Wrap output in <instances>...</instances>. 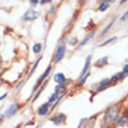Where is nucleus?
I'll list each match as a JSON object with an SVG mask.
<instances>
[{"label":"nucleus","mask_w":128,"mask_h":128,"mask_svg":"<svg viewBox=\"0 0 128 128\" xmlns=\"http://www.w3.org/2000/svg\"><path fill=\"white\" fill-rule=\"evenodd\" d=\"M65 44H62L61 47H58L56 50V57H55V64L58 63L63 57H64V54H65Z\"/></svg>","instance_id":"1"},{"label":"nucleus","mask_w":128,"mask_h":128,"mask_svg":"<svg viewBox=\"0 0 128 128\" xmlns=\"http://www.w3.org/2000/svg\"><path fill=\"white\" fill-rule=\"evenodd\" d=\"M77 43V37H72L71 40L69 41V44H71V45H75Z\"/></svg>","instance_id":"19"},{"label":"nucleus","mask_w":128,"mask_h":128,"mask_svg":"<svg viewBox=\"0 0 128 128\" xmlns=\"http://www.w3.org/2000/svg\"><path fill=\"white\" fill-rule=\"evenodd\" d=\"M51 0H41V4H45V2H50Z\"/></svg>","instance_id":"25"},{"label":"nucleus","mask_w":128,"mask_h":128,"mask_svg":"<svg viewBox=\"0 0 128 128\" xmlns=\"http://www.w3.org/2000/svg\"><path fill=\"white\" fill-rule=\"evenodd\" d=\"M40 61H41V58H39V59L36 61V63L34 64V66L31 68V70H30V72H29V76H28V77H30V76H31V75L34 73V71H35V69L37 68V65H39V63H40Z\"/></svg>","instance_id":"15"},{"label":"nucleus","mask_w":128,"mask_h":128,"mask_svg":"<svg viewBox=\"0 0 128 128\" xmlns=\"http://www.w3.org/2000/svg\"><path fill=\"white\" fill-rule=\"evenodd\" d=\"M118 112H119V110H118L116 107H113V108H111V110H108V111H107L106 118H107L110 121L114 122V121L116 120V118H118Z\"/></svg>","instance_id":"2"},{"label":"nucleus","mask_w":128,"mask_h":128,"mask_svg":"<svg viewBox=\"0 0 128 128\" xmlns=\"http://www.w3.org/2000/svg\"><path fill=\"white\" fill-rule=\"evenodd\" d=\"M115 40H116V37H112V39H110V40L105 41L104 43H101V45H105V44H108V43H111V42H114Z\"/></svg>","instance_id":"18"},{"label":"nucleus","mask_w":128,"mask_h":128,"mask_svg":"<svg viewBox=\"0 0 128 128\" xmlns=\"http://www.w3.org/2000/svg\"><path fill=\"white\" fill-rule=\"evenodd\" d=\"M41 48H42V47H41V43H36V44L33 47V51H34L35 54H37V53L41 51Z\"/></svg>","instance_id":"13"},{"label":"nucleus","mask_w":128,"mask_h":128,"mask_svg":"<svg viewBox=\"0 0 128 128\" xmlns=\"http://www.w3.org/2000/svg\"><path fill=\"white\" fill-rule=\"evenodd\" d=\"M127 62H128V59H127Z\"/></svg>","instance_id":"33"},{"label":"nucleus","mask_w":128,"mask_h":128,"mask_svg":"<svg viewBox=\"0 0 128 128\" xmlns=\"http://www.w3.org/2000/svg\"><path fill=\"white\" fill-rule=\"evenodd\" d=\"M87 77H88V75H86V76H85V78L80 80V84H82V85H83V84H85V79H86V78H87Z\"/></svg>","instance_id":"23"},{"label":"nucleus","mask_w":128,"mask_h":128,"mask_svg":"<svg viewBox=\"0 0 128 128\" xmlns=\"http://www.w3.org/2000/svg\"><path fill=\"white\" fill-rule=\"evenodd\" d=\"M64 119H65V115H64V114H58L56 118H53V119H51V121H53L55 125H59Z\"/></svg>","instance_id":"7"},{"label":"nucleus","mask_w":128,"mask_h":128,"mask_svg":"<svg viewBox=\"0 0 128 128\" xmlns=\"http://www.w3.org/2000/svg\"><path fill=\"white\" fill-rule=\"evenodd\" d=\"M94 36V31H91V33H88V35L87 36H85V39L80 42V44H79V47H82V45H84V44H86V42L90 40V39H92Z\"/></svg>","instance_id":"10"},{"label":"nucleus","mask_w":128,"mask_h":128,"mask_svg":"<svg viewBox=\"0 0 128 128\" xmlns=\"http://www.w3.org/2000/svg\"><path fill=\"white\" fill-rule=\"evenodd\" d=\"M84 121H85V120H84ZM84 121H80V125H79V127L78 128H82V126L84 125Z\"/></svg>","instance_id":"27"},{"label":"nucleus","mask_w":128,"mask_h":128,"mask_svg":"<svg viewBox=\"0 0 128 128\" xmlns=\"http://www.w3.org/2000/svg\"><path fill=\"white\" fill-rule=\"evenodd\" d=\"M1 121H2V115L0 114V122H1Z\"/></svg>","instance_id":"29"},{"label":"nucleus","mask_w":128,"mask_h":128,"mask_svg":"<svg viewBox=\"0 0 128 128\" xmlns=\"http://www.w3.org/2000/svg\"><path fill=\"white\" fill-rule=\"evenodd\" d=\"M91 58H92V56H87V58H86V62H85V65H84L83 70H82V72H80V77H82L83 75H85V73H86L87 69H88V66H90V61H91Z\"/></svg>","instance_id":"8"},{"label":"nucleus","mask_w":128,"mask_h":128,"mask_svg":"<svg viewBox=\"0 0 128 128\" xmlns=\"http://www.w3.org/2000/svg\"><path fill=\"white\" fill-rule=\"evenodd\" d=\"M64 90H65V88H64L63 85H58L56 88H55V93L58 96V93H59V92H64Z\"/></svg>","instance_id":"16"},{"label":"nucleus","mask_w":128,"mask_h":128,"mask_svg":"<svg viewBox=\"0 0 128 128\" xmlns=\"http://www.w3.org/2000/svg\"><path fill=\"white\" fill-rule=\"evenodd\" d=\"M57 97H58V96H57L56 93H54V94L50 97V99H49V102H53V101H54L55 99H57Z\"/></svg>","instance_id":"20"},{"label":"nucleus","mask_w":128,"mask_h":128,"mask_svg":"<svg viewBox=\"0 0 128 128\" xmlns=\"http://www.w3.org/2000/svg\"><path fill=\"white\" fill-rule=\"evenodd\" d=\"M16 111H18V105H15V104H14V105H12V106H11V107H9L6 112H5V114H6L8 118H11V116H13V115H14Z\"/></svg>","instance_id":"6"},{"label":"nucleus","mask_w":128,"mask_h":128,"mask_svg":"<svg viewBox=\"0 0 128 128\" xmlns=\"http://www.w3.org/2000/svg\"><path fill=\"white\" fill-rule=\"evenodd\" d=\"M114 21H115V20H112V21H111V23H110V25H108V26H107V27H106V28L104 29V30H102V31H101V34H100V37H101V36H104V35H105V34H106V31H107V30H108V29L111 28V27H112V25H113L114 23Z\"/></svg>","instance_id":"14"},{"label":"nucleus","mask_w":128,"mask_h":128,"mask_svg":"<svg viewBox=\"0 0 128 128\" xmlns=\"http://www.w3.org/2000/svg\"><path fill=\"white\" fill-rule=\"evenodd\" d=\"M124 72H125V73H128V64L125 65V68H124Z\"/></svg>","instance_id":"22"},{"label":"nucleus","mask_w":128,"mask_h":128,"mask_svg":"<svg viewBox=\"0 0 128 128\" xmlns=\"http://www.w3.org/2000/svg\"><path fill=\"white\" fill-rule=\"evenodd\" d=\"M105 1H107V2H108V4H110V2H114V1H115V0H105Z\"/></svg>","instance_id":"28"},{"label":"nucleus","mask_w":128,"mask_h":128,"mask_svg":"<svg viewBox=\"0 0 128 128\" xmlns=\"http://www.w3.org/2000/svg\"><path fill=\"white\" fill-rule=\"evenodd\" d=\"M1 84H2V79H0V85H1Z\"/></svg>","instance_id":"30"},{"label":"nucleus","mask_w":128,"mask_h":128,"mask_svg":"<svg viewBox=\"0 0 128 128\" xmlns=\"http://www.w3.org/2000/svg\"><path fill=\"white\" fill-rule=\"evenodd\" d=\"M6 96H7V94H6V93H5V94H2V96H1V97H0V100H2V99H4V98H5V97H6Z\"/></svg>","instance_id":"26"},{"label":"nucleus","mask_w":128,"mask_h":128,"mask_svg":"<svg viewBox=\"0 0 128 128\" xmlns=\"http://www.w3.org/2000/svg\"><path fill=\"white\" fill-rule=\"evenodd\" d=\"M110 83H111V80H110V79H107V78H105V79L100 80V86H105V87H106V86L108 85Z\"/></svg>","instance_id":"17"},{"label":"nucleus","mask_w":128,"mask_h":128,"mask_svg":"<svg viewBox=\"0 0 128 128\" xmlns=\"http://www.w3.org/2000/svg\"><path fill=\"white\" fill-rule=\"evenodd\" d=\"M125 1H127V0H121V2H125Z\"/></svg>","instance_id":"31"},{"label":"nucleus","mask_w":128,"mask_h":128,"mask_svg":"<svg viewBox=\"0 0 128 128\" xmlns=\"http://www.w3.org/2000/svg\"><path fill=\"white\" fill-rule=\"evenodd\" d=\"M48 112H49V102H48V104H44V105H42V106L37 110V113H39V115H45Z\"/></svg>","instance_id":"5"},{"label":"nucleus","mask_w":128,"mask_h":128,"mask_svg":"<svg viewBox=\"0 0 128 128\" xmlns=\"http://www.w3.org/2000/svg\"><path fill=\"white\" fill-rule=\"evenodd\" d=\"M108 6H110V4L107 2V1H105V0H102L101 2L99 4V11H101V12H104V11H106L107 8H108Z\"/></svg>","instance_id":"9"},{"label":"nucleus","mask_w":128,"mask_h":128,"mask_svg":"<svg viewBox=\"0 0 128 128\" xmlns=\"http://www.w3.org/2000/svg\"><path fill=\"white\" fill-rule=\"evenodd\" d=\"M37 13L36 12H34L33 9H29L27 11L25 15H23V20H27V21H31V20H35L36 18H37Z\"/></svg>","instance_id":"3"},{"label":"nucleus","mask_w":128,"mask_h":128,"mask_svg":"<svg viewBox=\"0 0 128 128\" xmlns=\"http://www.w3.org/2000/svg\"><path fill=\"white\" fill-rule=\"evenodd\" d=\"M39 4V0H30V5L31 6H36Z\"/></svg>","instance_id":"21"},{"label":"nucleus","mask_w":128,"mask_h":128,"mask_svg":"<svg viewBox=\"0 0 128 128\" xmlns=\"http://www.w3.org/2000/svg\"><path fill=\"white\" fill-rule=\"evenodd\" d=\"M50 70H51V66H48L47 71L44 72V73H43L42 76H41V77L39 78V84H40V83H42V82H43V79H44V78H45V77H47V76L49 75V72H50Z\"/></svg>","instance_id":"12"},{"label":"nucleus","mask_w":128,"mask_h":128,"mask_svg":"<svg viewBox=\"0 0 128 128\" xmlns=\"http://www.w3.org/2000/svg\"><path fill=\"white\" fill-rule=\"evenodd\" d=\"M54 79H55V82H56L58 85H62L63 83H64V80H65V77H64V75L63 73H56L55 76H54Z\"/></svg>","instance_id":"4"},{"label":"nucleus","mask_w":128,"mask_h":128,"mask_svg":"<svg viewBox=\"0 0 128 128\" xmlns=\"http://www.w3.org/2000/svg\"><path fill=\"white\" fill-rule=\"evenodd\" d=\"M106 63H107V57H104V58L99 59V61L96 63V66H98V68H100V66H104Z\"/></svg>","instance_id":"11"},{"label":"nucleus","mask_w":128,"mask_h":128,"mask_svg":"<svg viewBox=\"0 0 128 128\" xmlns=\"http://www.w3.org/2000/svg\"><path fill=\"white\" fill-rule=\"evenodd\" d=\"M0 73H1V71H0Z\"/></svg>","instance_id":"32"},{"label":"nucleus","mask_w":128,"mask_h":128,"mask_svg":"<svg viewBox=\"0 0 128 128\" xmlns=\"http://www.w3.org/2000/svg\"><path fill=\"white\" fill-rule=\"evenodd\" d=\"M127 18H128V11H127V12H126V13H125V15H124V16H122L121 19H122V20H126Z\"/></svg>","instance_id":"24"}]
</instances>
